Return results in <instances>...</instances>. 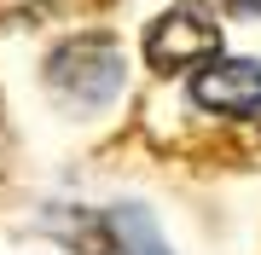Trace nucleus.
Returning a JSON list of instances; mask_svg holds the SVG:
<instances>
[{
    "mask_svg": "<svg viewBox=\"0 0 261 255\" xmlns=\"http://www.w3.org/2000/svg\"><path fill=\"white\" fill-rule=\"evenodd\" d=\"M221 47V18L203 6V0H174L157 23L145 29V64L157 76H174V70H203V58H215Z\"/></svg>",
    "mask_w": 261,
    "mask_h": 255,
    "instance_id": "f257e3e1",
    "label": "nucleus"
},
{
    "mask_svg": "<svg viewBox=\"0 0 261 255\" xmlns=\"http://www.w3.org/2000/svg\"><path fill=\"white\" fill-rule=\"evenodd\" d=\"M105 244H111V255H168L157 220L145 209H111L105 215Z\"/></svg>",
    "mask_w": 261,
    "mask_h": 255,
    "instance_id": "20e7f679",
    "label": "nucleus"
},
{
    "mask_svg": "<svg viewBox=\"0 0 261 255\" xmlns=\"http://www.w3.org/2000/svg\"><path fill=\"white\" fill-rule=\"evenodd\" d=\"M192 99L215 116H261V58H209L192 76Z\"/></svg>",
    "mask_w": 261,
    "mask_h": 255,
    "instance_id": "7ed1b4c3",
    "label": "nucleus"
},
{
    "mask_svg": "<svg viewBox=\"0 0 261 255\" xmlns=\"http://www.w3.org/2000/svg\"><path fill=\"white\" fill-rule=\"evenodd\" d=\"M47 76L64 87L70 99L105 104V99H116V87H122V58H116V47H105V41H70L64 52H53Z\"/></svg>",
    "mask_w": 261,
    "mask_h": 255,
    "instance_id": "f03ea898",
    "label": "nucleus"
},
{
    "mask_svg": "<svg viewBox=\"0 0 261 255\" xmlns=\"http://www.w3.org/2000/svg\"><path fill=\"white\" fill-rule=\"evenodd\" d=\"M226 6H232V12H255V18H261V0H226Z\"/></svg>",
    "mask_w": 261,
    "mask_h": 255,
    "instance_id": "39448f33",
    "label": "nucleus"
}]
</instances>
